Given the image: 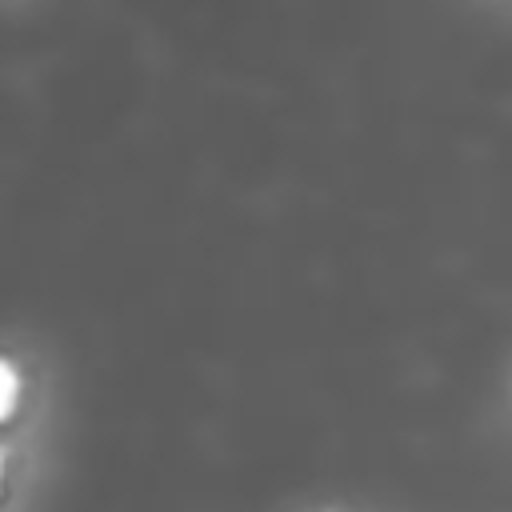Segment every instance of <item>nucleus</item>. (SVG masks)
Instances as JSON below:
<instances>
[{
    "mask_svg": "<svg viewBox=\"0 0 512 512\" xmlns=\"http://www.w3.org/2000/svg\"><path fill=\"white\" fill-rule=\"evenodd\" d=\"M0 484H4V456H0Z\"/></svg>",
    "mask_w": 512,
    "mask_h": 512,
    "instance_id": "f03ea898",
    "label": "nucleus"
},
{
    "mask_svg": "<svg viewBox=\"0 0 512 512\" xmlns=\"http://www.w3.org/2000/svg\"><path fill=\"white\" fill-rule=\"evenodd\" d=\"M20 396H24V376H20V368L0 356V424L20 408Z\"/></svg>",
    "mask_w": 512,
    "mask_h": 512,
    "instance_id": "f257e3e1",
    "label": "nucleus"
}]
</instances>
